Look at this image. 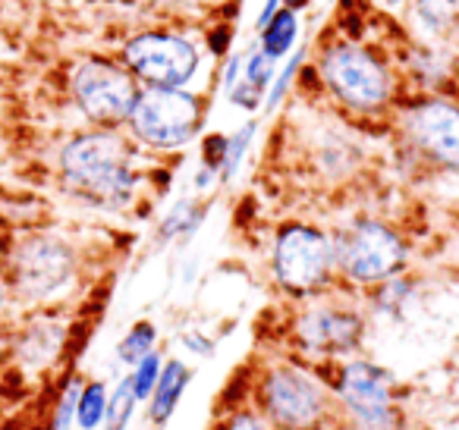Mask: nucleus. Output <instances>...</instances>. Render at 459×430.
<instances>
[{"mask_svg":"<svg viewBox=\"0 0 459 430\" xmlns=\"http://www.w3.org/2000/svg\"><path fill=\"white\" fill-rule=\"evenodd\" d=\"M60 179L82 202L104 211H123L139 189L135 148L120 129L79 133L60 148Z\"/></svg>","mask_w":459,"mask_h":430,"instance_id":"f257e3e1","label":"nucleus"},{"mask_svg":"<svg viewBox=\"0 0 459 430\" xmlns=\"http://www.w3.org/2000/svg\"><path fill=\"white\" fill-rule=\"evenodd\" d=\"M312 73L321 91L346 114L375 116L396 101V82L387 60L362 41H327L318 51Z\"/></svg>","mask_w":459,"mask_h":430,"instance_id":"f03ea898","label":"nucleus"},{"mask_svg":"<svg viewBox=\"0 0 459 430\" xmlns=\"http://www.w3.org/2000/svg\"><path fill=\"white\" fill-rule=\"evenodd\" d=\"M271 277L287 296L315 298L337 283L333 239L318 223L290 220L271 242Z\"/></svg>","mask_w":459,"mask_h":430,"instance_id":"7ed1b4c3","label":"nucleus"},{"mask_svg":"<svg viewBox=\"0 0 459 430\" xmlns=\"http://www.w3.org/2000/svg\"><path fill=\"white\" fill-rule=\"evenodd\" d=\"M337 277L346 283L375 289L390 277H400L409 264V242L396 227L377 217H359L350 227L331 233Z\"/></svg>","mask_w":459,"mask_h":430,"instance_id":"20e7f679","label":"nucleus"},{"mask_svg":"<svg viewBox=\"0 0 459 430\" xmlns=\"http://www.w3.org/2000/svg\"><path fill=\"white\" fill-rule=\"evenodd\" d=\"M204 101L189 89H142L126 116L129 139L152 151H179L198 135Z\"/></svg>","mask_w":459,"mask_h":430,"instance_id":"39448f33","label":"nucleus"},{"mask_svg":"<svg viewBox=\"0 0 459 430\" xmlns=\"http://www.w3.org/2000/svg\"><path fill=\"white\" fill-rule=\"evenodd\" d=\"M120 64L142 89H186L202 66L192 39L170 29H145L123 45Z\"/></svg>","mask_w":459,"mask_h":430,"instance_id":"423d86ee","label":"nucleus"},{"mask_svg":"<svg viewBox=\"0 0 459 430\" xmlns=\"http://www.w3.org/2000/svg\"><path fill=\"white\" fill-rule=\"evenodd\" d=\"M258 411L277 430H318L331 411L327 392L312 374L293 365H274L255 386Z\"/></svg>","mask_w":459,"mask_h":430,"instance_id":"0eeeda50","label":"nucleus"},{"mask_svg":"<svg viewBox=\"0 0 459 430\" xmlns=\"http://www.w3.org/2000/svg\"><path fill=\"white\" fill-rule=\"evenodd\" d=\"M70 91L76 108L98 129H120L139 95V82L110 57H85L73 66Z\"/></svg>","mask_w":459,"mask_h":430,"instance_id":"6e6552de","label":"nucleus"},{"mask_svg":"<svg viewBox=\"0 0 459 430\" xmlns=\"http://www.w3.org/2000/svg\"><path fill=\"white\" fill-rule=\"evenodd\" d=\"M396 129L403 148L444 170H459V104L444 95H421L400 104Z\"/></svg>","mask_w":459,"mask_h":430,"instance_id":"1a4fd4ad","label":"nucleus"},{"mask_svg":"<svg viewBox=\"0 0 459 430\" xmlns=\"http://www.w3.org/2000/svg\"><path fill=\"white\" fill-rule=\"evenodd\" d=\"M76 273V252L57 236H29L10 252V286L20 298L45 302L64 292Z\"/></svg>","mask_w":459,"mask_h":430,"instance_id":"9d476101","label":"nucleus"},{"mask_svg":"<svg viewBox=\"0 0 459 430\" xmlns=\"http://www.w3.org/2000/svg\"><path fill=\"white\" fill-rule=\"evenodd\" d=\"M331 386L356 430H396L394 377L387 367L368 358L343 361Z\"/></svg>","mask_w":459,"mask_h":430,"instance_id":"9b49d317","label":"nucleus"},{"mask_svg":"<svg viewBox=\"0 0 459 430\" xmlns=\"http://www.w3.org/2000/svg\"><path fill=\"white\" fill-rule=\"evenodd\" d=\"M293 336L299 346L321 358L346 355L362 342L365 336V317L350 305L318 302L308 305L293 323Z\"/></svg>","mask_w":459,"mask_h":430,"instance_id":"f8f14e48","label":"nucleus"},{"mask_svg":"<svg viewBox=\"0 0 459 430\" xmlns=\"http://www.w3.org/2000/svg\"><path fill=\"white\" fill-rule=\"evenodd\" d=\"M189 380H192V371L186 361H179V358L164 361L158 386H154L152 399H148V421H152L154 427H164V424L173 417L183 392L189 390Z\"/></svg>","mask_w":459,"mask_h":430,"instance_id":"ddd939ff","label":"nucleus"},{"mask_svg":"<svg viewBox=\"0 0 459 430\" xmlns=\"http://www.w3.org/2000/svg\"><path fill=\"white\" fill-rule=\"evenodd\" d=\"M412 20L425 39L444 45L459 26V4L456 0H412Z\"/></svg>","mask_w":459,"mask_h":430,"instance_id":"4468645a","label":"nucleus"},{"mask_svg":"<svg viewBox=\"0 0 459 430\" xmlns=\"http://www.w3.org/2000/svg\"><path fill=\"white\" fill-rule=\"evenodd\" d=\"M299 13H293V10L281 7L274 16H271L268 22H264L262 29H258V39H262V45H258V51H264L271 60H287L290 54L296 51V41H299Z\"/></svg>","mask_w":459,"mask_h":430,"instance_id":"2eb2a0df","label":"nucleus"},{"mask_svg":"<svg viewBox=\"0 0 459 430\" xmlns=\"http://www.w3.org/2000/svg\"><path fill=\"white\" fill-rule=\"evenodd\" d=\"M204 211H208V208H204V202H198V198H183V202H177L170 211H167L164 220H160L158 239L160 242L189 239V236L195 233L198 227H202Z\"/></svg>","mask_w":459,"mask_h":430,"instance_id":"dca6fc26","label":"nucleus"},{"mask_svg":"<svg viewBox=\"0 0 459 430\" xmlns=\"http://www.w3.org/2000/svg\"><path fill=\"white\" fill-rule=\"evenodd\" d=\"M60 342H64V330L57 327V323H35V327H29L26 333H22L20 340V355H26L29 361H51L54 355H57Z\"/></svg>","mask_w":459,"mask_h":430,"instance_id":"f3484780","label":"nucleus"},{"mask_svg":"<svg viewBox=\"0 0 459 430\" xmlns=\"http://www.w3.org/2000/svg\"><path fill=\"white\" fill-rule=\"evenodd\" d=\"M104 415H108V386L101 380H91V383H85L79 390V402H76L79 430L104 427Z\"/></svg>","mask_w":459,"mask_h":430,"instance_id":"a211bd4d","label":"nucleus"},{"mask_svg":"<svg viewBox=\"0 0 459 430\" xmlns=\"http://www.w3.org/2000/svg\"><path fill=\"white\" fill-rule=\"evenodd\" d=\"M255 135H258V120H246L237 133L227 135V158H223L221 176H217L221 183H233V176H237L239 167H243V160H246V154H249Z\"/></svg>","mask_w":459,"mask_h":430,"instance_id":"6ab92c4d","label":"nucleus"},{"mask_svg":"<svg viewBox=\"0 0 459 430\" xmlns=\"http://www.w3.org/2000/svg\"><path fill=\"white\" fill-rule=\"evenodd\" d=\"M306 54H308L306 47H296L287 57V64H283V70H277L274 82H271V89H268V98H264V110H268V114H274V110L287 101L290 91L296 89V79H299L302 66H306Z\"/></svg>","mask_w":459,"mask_h":430,"instance_id":"aec40b11","label":"nucleus"},{"mask_svg":"<svg viewBox=\"0 0 459 430\" xmlns=\"http://www.w3.org/2000/svg\"><path fill=\"white\" fill-rule=\"evenodd\" d=\"M154 342H158V327L152 321H135L129 327V333L117 346V358L126 367H133L139 358H145L148 352H154Z\"/></svg>","mask_w":459,"mask_h":430,"instance_id":"412c9836","label":"nucleus"},{"mask_svg":"<svg viewBox=\"0 0 459 430\" xmlns=\"http://www.w3.org/2000/svg\"><path fill=\"white\" fill-rule=\"evenodd\" d=\"M135 405H139V399H135V392H133V383H129V377H123L120 383H117V390L108 396L104 430H126L135 415Z\"/></svg>","mask_w":459,"mask_h":430,"instance_id":"4be33fe9","label":"nucleus"},{"mask_svg":"<svg viewBox=\"0 0 459 430\" xmlns=\"http://www.w3.org/2000/svg\"><path fill=\"white\" fill-rule=\"evenodd\" d=\"M160 367H164V361H160V352H148L145 358L135 361L133 371L126 374L139 402H148V399H152L154 386H158V377H160Z\"/></svg>","mask_w":459,"mask_h":430,"instance_id":"5701e85b","label":"nucleus"},{"mask_svg":"<svg viewBox=\"0 0 459 430\" xmlns=\"http://www.w3.org/2000/svg\"><path fill=\"white\" fill-rule=\"evenodd\" d=\"M412 280L409 277H390V280H384V283H377L375 286V308L377 311H400L403 305L412 298Z\"/></svg>","mask_w":459,"mask_h":430,"instance_id":"b1692460","label":"nucleus"},{"mask_svg":"<svg viewBox=\"0 0 459 430\" xmlns=\"http://www.w3.org/2000/svg\"><path fill=\"white\" fill-rule=\"evenodd\" d=\"M277 76V60H271L264 51H252L249 57L243 60V82H249L252 89L264 91L268 98V89Z\"/></svg>","mask_w":459,"mask_h":430,"instance_id":"393cba45","label":"nucleus"},{"mask_svg":"<svg viewBox=\"0 0 459 430\" xmlns=\"http://www.w3.org/2000/svg\"><path fill=\"white\" fill-rule=\"evenodd\" d=\"M214 430H274V427H271V421L258 408L243 405V408H230V415Z\"/></svg>","mask_w":459,"mask_h":430,"instance_id":"a878e982","label":"nucleus"},{"mask_svg":"<svg viewBox=\"0 0 459 430\" xmlns=\"http://www.w3.org/2000/svg\"><path fill=\"white\" fill-rule=\"evenodd\" d=\"M79 390H82V383H79V380H73V383H66L64 396H60L57 408H54L51 430H73V424H76V402H79Z\"/></svg>","mask_w":459,"mask_h":430,"instance_id":"bb28decb","label":"nucleus"},{"mask_svg":"<svg viewBox=\"0 0 459 430\" xmlns=\"http://www.w3.org/2000/svg\"><path fill=\"white\" fill-rule=\"evenodd\" d=\"M223 158H227V135L208 133L202 139V170H211L214 176H221Z\"/></svg>","mask_w":459,"mask_h":430,"instance_id":"cd10ccee","label":"nucleus"},{"mask_svg":"<svg viewBox=\"0 0 459 430\" xmlns=\"http://www.w3.org/2000/svg\"><path fill=\"white\" fill-rule=\"evenodd\" d=\"M227 95H230V104H233V108L249 110V114H255V110L264 108V91L252 89V85L243 82V79H239V82L233 85V89H230Z\"/></svg>","mask_w":459,"mask_h":430,"instance_id":"c85d7f7f","label":"nucleus"},{"mask_svg":"<svg viewBox=\"0 0 459 430\" xmlns=\"http://www.w3.org/2000/svg\"><path fill=\"white\" fill-rule=\"evenodd\" d=\"M204 45H208V51L214 54V57H227L230 47H233V26H230V22H214L208 39H204Z\"/></svg>","mask_w":459,"mask_h":430,"instance_id":"c756f323","label":"nucleus"},{"mask_svg":"<svg viewBox=\"0 0 459 430\" xmlns=\"http://www.w3.org/2000/svg\"><path fill=\"white\" fill-rule=\"evenodd\" d=\"M243 54H227V70H223V79H221V82H223V89H233V85H237L239 82V79H243Z\"/></svg>","mask_w":459,"mask_h":430,"instance_id":"7c9ffc66","label":"nucleus"},{"mask_svg":"<svg viewBox=\"0 0 459 430\" xmlns=\"http://www.w3.org/2000/svg\"><path fill=\"white\" fill-rule=\"evenodd\" d=\"M158 10H170V13H189V10L202 7L208 0H152Z\"/></svg>","mask_w":459,"mask_h":430,"instance_id":"2f4dec72","label":"nucleus"},{"mask_svg":"<svg viewBox=\"0 0 459 430\" xmlns=\"http://www.w3.org/2000/svg\"><path fill=\"white\" fill-rule=\"evenodd\" d=\"M283 7V0H264V7L262 10H258V20H255V29H262L264 26V22H268L271 20V16H274L277 13V10H281Z\"/></svg>","mask_w":459,"mask_h":430,"instance_id":"473e14b6","label":"nucleus"},{"mask_svg":"<svg viewBox=\"0 0 459 430\" xmlns=\"http://www.w3.org/2000/svg\"><path fill=\"white\" fill-rule=\"evenodd\" d=\"M283 7L293 10V13H302L306 7H312V0H283Z\"/></svg>","mask_w":459,"mask_h":430,"instance_id":"72a5a7b5","label":"nucleus"},{"mask_svg":"<svg viewBox=\"0 0 459 430\" xmlns=\"http://www.w3.org/2000/svg\"><path fill=\"white\" fill-rule=\"evenodd\" d=\"M377 4H381V7H387V10H396V7H403L406 0H377Z\"/></svg>","mask_w":459,"mask_h":430,"instance_id":"f704fd0d","label":"nucleus"},{"mask_svg":"<svg viewBox=\"0 0 459 430\" xmlns=\"http://www.w3.org/2000/svg\"><path fill=\"white\" fill-rule=\"evenodd\" d=\"M4 308H7V286L0 283V314H4Z\"/></svg>","mask_w":459,"mask_h":430,"instance_id":"c9c22d12","label":"nucleus"},{"mask_svg":"<svg viewBox=\"0 0 459 430\" xmlns=\"http://www.w3.org/2000/svg\"><path fill=\"white\" fill-rule=\"evenodd\" d=\"M4 254H7V248H4V239H0V261H4Z\"/></svg>","mask_w":459,"mask_h":430,"instance_id":"e433bc0d","label":"nucleus"}]
</instances>
